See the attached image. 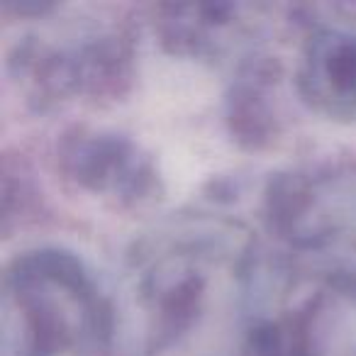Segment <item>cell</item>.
<instances>
[{"mask_svg":"<svg viewBox=\"0 0 356 356\" xmlns=\"http://www.w3.org/2000/svg\"><path fill=\"white\" fill-rule=\"evenodd\" d=\"M110 310L120 356H254L266 291L252 232L208 213L159 225L129 249Z\"/></svg>","mask_w":356,"mask_h":356,"instance_id":"obj_1","label":"cell"},{"mask_svg":"<svg viewBox=\"0 0 356 356\" xmlns=\"http://www.w3.org/2000/svg\"><path fill=\"white\" fill-rule=\"evenodd\" d=\"M113 339V310L66 249L15 257L0 283V356H98Z\"/></svg>","mask_w":356,"mask_h":356,"instance_id":"obj_2","label":"cell"},{"mask_svg":"<svg viewBox=\"0 0 356 356\" xmlns=\"http://www.w3.org/2000/svg\"><path fill=\"white\" fill-rule=\"evenodd\" d=\"M307 257L320 271L293 307L264 315L254 356H356V229Z\"/></svg>","mask_w":356,"mask_h":356,"instance_id":"obj_3","label":"cell"},{"mask_svg":"<svg viewBox=\"0 0 356 356\" xmlns=\"http://www.w3.org/2000/svg\"><path fill=\"white\" fill-rule=\"evenodd\" d=\"M132 51L113 30L81 32L64 40L27 37L10 51L13 81L37 108L118 93L129 76Z\"/></svg>","mask_w":356,"mask_h":356,"instance_id":"obj_4","label":"cell"},{"mask_svg":"<svg viewBox=\"0 0 356 356\" xmlns=\"http://www.w3.org/2000/svg\"><path fill=\"white\" fill-rule=\"evenodd\" d=\"M59 168L79 188L120 205H152L163 184L152 154L115 129L74 127L56 147Z\"/></svg>","mask_w":356,"mask_h":356,"instance_id":"obj_5","label":"cell"},{"mask_svg":"<svg viewBox=\"0 0 356 356\" xmlns=\"http://www.w3.org/2000/svg\"><path fill=\"white\" fill-rule=\"evenodd\" d=\"M264 213L268 229L300 254L315 252L349 232L339 220L330 173L288 171L273 176L264 193Z\"/></svg>","mask_w":356,"mask_h":356,"instance_id":"obj_6","label":"cell"},{"mask_svg":"<svg viewBox=\"0 0 356 356\" xmlns=\"http://www.w3.org/2000/svg\"><path fill=\"white\" fill-rule=\"evenodd\" d=\"M300 100L327 120L356 122V30L317 25L305 37L296 69Z\"/></svg>","mask_w":356,"mask_h":356,"instance_id":"obj_7","label":"cell"},{"mask_svg":"<svg viewBox=\"0 0 356 356\" xmlns=\"http://www.w3.org/2000/svg\"><path fill=\"white\" fill-rule=\"evenodd\" d=\"M271 95H276V74L271 64L259 56L244 61L227 95V120L239 142L259 147L276 134L278 115Z\"/></svg>","mask_w":356,"mask_h":356,"instance_id":"obj_8","label":"cell"},{"mask_svg":"<svg viewBox=\"0 0 356 356\" xmlns=\"http://www.w3.org/2000/svg\"><path fill=\"white\" fill-rule=\"evenodd\" d=\"M239 6H166L163 8L161 32L163 42L173 47V51L203 56L220 54L227 44L229 32L239 22Z\"/></svg>","mask_w":356,"mask_h":356,"instance_id":"obj_9","label":"cell"}]
</instances>
